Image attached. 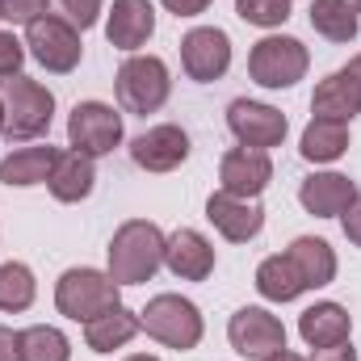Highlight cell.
Instances as JSON below:
<instances>
[{
	"mask_svg": "<svg viewBox=\"0 0 361 361\" xmlns=\"http://www.w3.org/2000/svg\"><path fill=\"white\" fill-rule=\"evenodd\" d=\"M122 302V286L109 277L105 269H92V265H76L55 281V307L63 319L72 324H92L97 315L114 311Z\"/></svg>",
	"mask_w": 361,
	"mask_h": 361,
	"instance_id": "cell-2",
	"label": "cell"
},
{
	"mask_svg": "<svg viewBox=\"0 0 361 361\" xmlns=\"http://www.w3.org/2000/svg\"><path fill=\"white\" fill-rule=\"evenodd\" d=\"M122 361H160V357H152V353H130V357H122Z\"/></svg>",
	"mask_w": 361,
	"mask_h": 361,
	"instance_id": "cell-39",
	"label": "cell"
},
{
	"mask_svg": "<svg viewBox=\"0 0 361 361\" xmlns=\"http://www.w3.org/2000/svg\"><path fill=\"white\" fill-rule=\"evenodd\" d=\"M227 341L240 357L248 361H269L273 353L286 349V328L281 319L265 311V307H240L231 319H227Z\"/></svg>",
	"mask_w": 361,
	"mask_h": 361,
	"instance_id": "cell-10",
	"label": "cell"
},
{
	"mask_svg": "<svg viewBox=\"0 0 361 361\" xmlns=\"http://www.w3.org/2000/svg\"><path fill=\"white\" fill-rule=\"evenodd\" d=\"M307 68H311V55H307V47L298 42V38H290V34H265L257 47H252V55H248V76L261 85V89H294L302 76H307Z\"/></svg>",
	"mask_w": 361,
	"mask_h": 361,
	"instance_id": "cell-6",
	"label": "cell"
},
{
	"mask_svg": "<svg viewBox=\"0 0 361 361\" xmlns=\"http://www.w3.org/2000/svg\"><path fill=\"white\" fill-rule=\"evenodd\" d=\"M206 219L231 244H248V240H257L265 231V206H261V197H235L227 189H214L206 197Z\"/></svg>",
	"mask_w": 361,
	"mask_h": 361,
	"instance_id": "cell-12",
	"label": "cell"
},
{
	"mask_svg": "<svg viewBox=\"0 0 361 361\" xmlns=\"http://www.w3.org/2000/svg\"><path fill=\"white\" fill-rule=\"evenodd\" d=\"M38 298V281L34 269L21 265V261H4L0 265V311L4 315H17V311H30Z\"/></svg>",
	"mask_w": 361,
	"mask_h": 361,
	"instance_id": "cell-28",
	"label": "cell"
},
{
	"mask_svg": "<svg viewBox=\"0 0 361 361\" xmlns=\"http://www.w3.org/2000/svg\"><path fill=\"white\" fill-rule=\"evenodd\" d=\"M180 68L197 85H214L231 68V38L219 25H193L180 38Z\"/></svg>",
	"mask_w": 361,
	"mask_h": 361,
	"instance_id": "cell-11",
	"label": "cell"
},
{
	"mask_svg": "<svg viewBox=\"0 0 361 361\" xmlns=\"http://www.w3.org/2000/svg\"><path fill=\"white\" fill-rule=\"evenodd\" d=\"M47 4L51 0H0V17L13 21V25H30L47 13Z\"/></svg>",
	"mask_w": 361,
	"mask_h": 361,
	"instance_id": "cell-32",
	"label": "cell"
},
{
	"mask_svg": "<svg viewBox=\"0 0 361 361\" xmlns=\"http://www.w3.org/2000/svg\"><path fill=\"white\" fill-rule=\"evenodd\" d=\"M139 324L152 341H160L164 349H177V353H189L202 345L206 336V324H202V311L197 302L180 298V294H156L143 311H139Z\"/></svg>",
	"mask_w": 361,
	"mask_h": 361,
	"instance_id": "cell-4",
	"label": "cell"
},
{
	"mask_svg": "<svg viewBox=\"0 0 361 361\" xmlns=\"http://www.w3.org/2000/svg\"><path fill=\"white\" fill-rule=\"evenodd\" d=\"M257 290H261V298H265V302H294L298 294H307L302 277H298V269L290 265V257H286V252L265 257V261L257 265Z\"/></svg>",
	"mask_w": 361,
	"mask_h": 361,
	"instance_id": "cell-26",
	"label": "cell"
},
{
	"mask_svg": "<svg viewBox=\"0 0 361 361\" xmlns=\"http://www.w3.org/2000/svg\"><path fill=\"white\" fill-rule=\"evenodd\" d=\"M51 8V17H59V21H68L72 30H92L97 21H101V8H105V0H51L47 4Z\"/></svg>",
	"mask_w": 361,
	"mask_h": 361,
	"instance_id": "cell-30",
	"label": "cell"
},
{
	"mask_svg": "<svg viewBox=\"0 0 361 361\" xmlns=\"http://www.w3.org/2000/svg\"><path fill=\"white\" fill-rule=\"evenodd\" d=\"M290 13H294L290 0H235V17L248 21V25H257V30H277V25H286Z\"/></svg>",
	"mask_w": 361,
	"mask_h": 361,
	"instance_id": "cell-29",
	"label": "cell"
},
{
	"mask_svg": "<svg viewBox=\"0 0 361 361\" xmlns=\"http://www.w3.org/2000/svg\"><path fill=\"white\" fill-rule=\"evenodd\" d=\"M114 92H118V105L126 114H156L164 109L169 92H173V76H169V63L160 55H130L118 76H114Z\"/></svg>",
	"mask_w": 361,
	"mask_h": 361,
	"instance_id": "cell-5",
	"label": "cell"
},
{
	"mask_svg": "<svg viewBox=\"0 0 361 361\" xmlns=\"http://www.w3.org/2000/svg\"><path fill=\"white\" fill-rule=\"evenodd\" d=\"M156 34V4L152 0H114V8L105 13V42L139 55V47H147Z\"/></svg>",
	"mask_w": 361,
	"mask_h": 361,
	"instance_id": "cell-14",
	"label": "cell"
},
{
	"mask_svg": "<svg viewBox=\"0 0 361 361\" xmlns=\"http://www.w3.org/2000/svg\"><path fill=\"white\" fill-rule=\"evenodd\" d=\"M173 17H197V13H206L214 0H160Z\"/></svg>",
	"mask_w": 361,
	"mask_h": 361,
	"instance_id": "cell-34",
	"label": "cell"
},
{
	"mask_svg": "<svg viewBox=\"0 0 361 361\" xmlns=\"http://www.w3.org/2000/svg\"><path fill=\"white\" fill-rule=\"evenodd\" d=\"M0 361H17V332L0 324Z\"/></svg>",
	"mask_w": 361,
	"mask_h": 361,
	"instance_id": "cell-36",
	"label": "cell"
},
{
	"mask_svg": "<svg viewBox=\"0 0 361 361\" xmlns=\"http://www.w3.org/2000/svg\"><path fill=\"white\" fill-rule=\"evenodd\" d=\"M298 336L307 341V349H332L345 345L353 336V315L341 302H311L298 315Z\"/></svg>",
	"mask_w": 361,
	"mask_h": 361,
	"instance_id": "cell-18",
	"label": "cell"
},
{
	"mask_svg": "<svg viewBox=\"0 0 361 361\" xmlns=\"http://www.w3.org/2000/svg\"><path fill=\"white\" fill-rule=\"evenodd\" d=\"M341 227H345L349 244H353V248H361V197L349 206V210H345V214H341Z\"/></svg>",
	"mask_w": 361,
	"mask_h": 361,
	"instance_id": "cell-33",
	"label": "cell"
},
{
	"mask_svg": "<svg viewBox=\"0 0 361 361\" xmlns=\"http://www.w3.org/2000/svg\"><path fill=\"white\" fill-rule=\"evenodd\" d=\"M357 197H361L357 185L345 177V173H311V177L298 185V202L315 219H341Z\"/></svg>",
	"mask_w": 361,
	"mask_h": 361,
	"instance_id": "cell-17",
	"label": "cell"
},
{
	"mask_svg": "<svg viewBox=\"0 0 361 361\" xmlns=\"http://www.w3.org/2000/svg\"><path fill=\"white\" fill-rule=\"evenodd\" d=\"M122 143V114L105 101H76V109L68 114V147L101 160Z\"/></svg>",
	"mask_w": 361,
	"mask_h": 361,
	"instance_id": "cell-8",
	"label": "cell"
},
{
	"mask_svg": "<svg viewBox=\"0 0 361 361\" xmlns=\"http://www.w3.org/2000/svg\"><path fill=\"white\" fill-rule=\"evenodd\" d=\"M311 361H357V349L345 341V345H332V349H311Z\"/></svg>",
	"mask_w": 361,
	"mask_h": 361,
	"instance_id": "cell-35",
	"label": "cell"
},
{
	"mask_svg": "<svg viewBox=\"0 0 361 361\" xmlns=\"http://www.w3.org/2000/svg\"><path fill=\"white\" fill-rule=\"evenodd\" d=\"M269 361H311V357H298V353H290V349H281V353H273Z\"/></svg>",
	"mask_w": 361,
	"mask_h": 361,
	"instance_id": "cell-38",
	"label": "cell"
},
{
	"mask_svg": "<svg viewBox=\"0 0 361 361\" xmlns=\"http://www.w3.org/2000/svg\"><path fill=\"white\" fill-rule=\"evenodd\" d=\"M227 130L240 139V147H257V152H269L281 147L286 135H290V122L281 109H273L265 101H248V97H235L227 105Z\"/></svg>",
	"mask_w": 361,
	"mask_h": 361,
	"instance_id": "cell-9",
	"label": "cell"
},
{
	"mask_svg": "<svg viewBox=\"0 0 361 361\" xmlns=\"http://www.w3.org/2000/svg\"><path fill=\"white\" fill-rule=\"evenodd\" d=\"M130 160L143 173H173L189 160V135L180 130L177 122H160L147 126L143 135L130 139Z\"/></svg>",
	"mask_w": 361,
	"mask_h": 361,
	"instance_id": "cell-13",
	"label": "cell"
},
{
	"mask_svg": "<svg viewBox=\"0 0 361 361\" xmlns=\"http://www.w3.org/2000/svg\"><path fill=\"white\" fill-rule=\"evenodd\" d=\"M353 4H357V17H361V0H353Z\"/></svg>",
	"mask_w": 361,
	"mask_h": 361,
	"instance_id": "cell-41",
	"label": "cell"
},
{
	"mask_svg": "<svg viewBox=\"0 0 361 361\" xmlns=\"http://www.w3.org/2000/svg\"><path fill=\"white\" fill-rule=\"evenodd\" d=\"M349 152V122L336 118H311L302 139H298V156L307 164H336Z\"/></svg>",
	"mask_w": 361,
	"mask_h": 361,
	"instance_id": "cell-23",
	"label": "cell"
},
{
	"mask_svg": "<svg viewBox=\"0 0 361 361\" xmlns=\"http://www.w3.org/2000/svg\"><path fill=\"white\" fill-rule=\"evenodd\" d=\"M164 231L152 223V219H126L118 231H114V240H109V248H105V257H109V277L118 281V286H143V281H152L160 265H164Z\"/></svg>",
	"mask_w": 361,
	"mask_h": 361,
	"instance_id": "cell-1",
	"label": "cell"
},
{
	"mask_svg": "<svg viewBox=\"0 0 361 361\" xmlns=\"http://www.w3.org/2000/svg\"><path fill=\"white\" fill-rule=\"evenodd\" d=\"M143 332V324H139V311H130V307H114V311H105V315H97L92 324H85V345H89L92 353H114V349H122V345H130L135 336Z\"/></svg>",
	"mask_w": 361,
	"mask_h": 361,
	"instance_id": "cell-24",
	"label": "cell"
},
{
	"mask_svg": "<svg viewBox=\"0 0 361 361\" xmlns=\"http://www.w3.org/2000/svg\"><path fill=\"white\" fill-rule=\"evenodd\" d=\"M0 97H4V139H38L51 130L55 122V92L42 80L30 76H8L0 80Z\"/></svg>",
	"mask_w": 361,
	"mask_h": 361,
	"instance_id": "cell-3",
	"label": "cell"
},
{
	"mask_svg": "<svg viewBox=\"0 0 361 361\" xmlns=\"http://www.w3.org/2000/svg\"><path fill=\"white\" fill-rule=\"evenodd\" d=\"M25 51H30V59H34L38 68L55 72V76L76 72L80 59H85L80 30H72L68 21H59V17H51V13H42L38 21L25 25Z\"/></svg>",
	"mask_w": 361,
	"mask_h": 361,
	"instance_id": "cell-7",
	"label": "cell"
},
{
	"mask_svg": "<svg viewBox=\"0 0 361 361\" xmlns=\"http://www.w3.org/2000/svg\"><path fill=\"white\" fill-rule=\"evenodd\" d=\"M0 135H4V97H0Z\"/></svg>",
	"mask_w": 361,
	"mask_h": 361,
	"instance_id": "cell-40",
	"label": "cell"
},
{
	"mask_svg": "<svg viewBox=\"0 0 361 361\" xmlns=\"http://www.w3.org/2000/svg\"><path fill=\"white\" fill-rule=\"evenodd\" d=\"M345 72L357 80V89H361V55H353V59H349V68H345Z\"/></svg>",
	"mask_w": 361,
	"mask_h": 361,
	"instance_id": "cell-37",
	"label": "cell"
},
{
	"mask_svg": "<svg viewBox=\"0 0 361 361\" xmlns=\"http://www.w3.org/2000/svg\"><path fill=\"white\" fill-rule=\"evenodd\" d=\"M273 180V160L269 152L257 147H231L219 160V189L235 193V197H261Z\"/></svg>",
	"mask_w": 361,
	"mask_h": 361,
	"instance_id": "cell-15",
	"label": "cell"
},
{
	"mask_svg": "<svg viewBox=\"0 0 361 361\" xmlns=\"http://www.w3.org/2000/svg\"><path fill=\"white\" fill-rule=\"evenodd\" d=\"M0 21H4V17H0Z\"/></svg>",
	"mask_w": 361,
	"mask_h": 361,
	"instance_id": "cell-42",
	"label": "cell"
},
{
	"mask_svg": "<svg viewBox=\"0 0 361 361\" xmlns=\"http://www.w3.org/2000/svg\"><path fill=\"white\" fill-rule=\"evenodd\" d=\"M311 114L315 118H336V122H353L361 114V89L357 80L341 68L332 76H324L311 92Z\"/></svg>",
	"mask_w": 361,
	"mask_h": 361,
	"instance_id": "cell-20",
	"label": "cell"
},
{
	"mask_svg": "<svg viewBox=\"0 0 361 361\" xmlns=\"http://www.w3.org/2000/svg\"><path fill=\"white\" fill-rule=\"evenodd\" d=\"M92 185H97V169H92L89 156H80V152H59V160H55V169H51V180H47L51 197L63 202V206H76V202H85L92 193Z\"/></svg>",
	"mask_w": 361,
	"mask_h": 361,
	"instance_id": "cell-22",
	"label": "cell"
},
{
	"mask_svg": "<svg viewBox=\"0 0 361 361\" xmlns=\"http://www.w3.org/2000/svg\"><path fill=\"white\" fill-rule=\"evenodd\" d=\"M25 42L13 34V30H0V80L8 76H21V63H25Z\"/></svg>",
	"mask_w": 361,
	"mask_h": 361,
	"instance_id": "cell-31",
	"label": "cell"
},
{
	"mask_svg": "<svg viewBox=\"0 0 361 361\" xmlns=\"http://www.w3.org/2000/svg\"><path fill=\"white\" fill-rule=\"evenodd\" d=\"M164 265L177 281H206L214 273V244L202 231L180 227L164 240Z\"/></svg>",
	"mask_w": 361,
	"mask_h": 361,
	"instance_id": "cell-16",
	"label": "cell"
},
{
	"mask_svg": "<svg viewBox=\"0 0 361 361\" xmlns=\"http://www.w3.org/2000/svg\"><path fill=\"white\" fill-rule=\"evenodd\" d=\"M286 257H290V265L298 269L302 277V286L307 290H324V286H332L336 281V252H332V244L328 240H319V235H298L290 248H286Z\"/></svg>",
	"mask_w": 361,
	"mask_h": 361,
	"instance_id": "cell-19",
	"label": "cell"
},
{
	"mask_svg": "<svg viewBox=\"0 0 361 361\" xmlns=\"http://www.w3.org/2000/svg\"><path fill=\"white\" fill-rule=\"evenodd\" d=\"M311 30L328 42H353L361 30V17H357V4L353 0H315L311 4Z\"/></svg>",
	"mask_w": 361,
	"mask_h": 361,
	"instance_id": "cell-25",
	"label": "cell"
},
{
	"mask_svg": "<svg viewBox=\"0 0 361 361\" xmlns=\"http://www.w3.org/2000/svg\"><path fill=\"white\" fill-rule=\"evenodd\" d=\"M17 361H72V341L51 324L21 328L17 332Z\"/></svg>",
	"mask_w": 361,
	"mask_h": 361,
	"instance_id": "cell-27",
	"label": "cell"
},
{
	"mask_svg": "<svg viewBox=\"0 0 361 361\" xmlns=\"http://www.w3.org/2000/svg\"><path fill=\"white\" fill-rule=\"evenodd\" d=\"M59 160V147H17L0 160V185L8 189H30V185H47L51 169Z\"/></svg>",
	"mask_w": 361,
	"mask_h": 361,
	"instance_id": "cell-21",
	"label": "cell"
}]
</instances>
